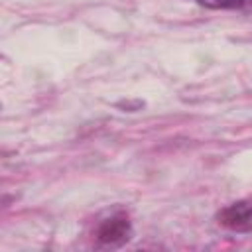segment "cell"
Returning a JSON list of instances; mask_svg holds the SVG:
<instances>
[{
    "mask_svg": "<svg viewBox=\"0 0 252 252\" xmlns=\"http://www.w3.org/2000/svg\"><path fill=\"white\" fill-rule=\"evenodd\" d=\"M217 222L232 232H252V199H242L222 207L217 213Z\"/></svg>",
    "mask_w": 252,
    "mask_h": 252,
    "instance_id": "2",
    "label": "cell"
},
{
    "mask_svg": "<svg viewBox=\"0 0 252 252\" xmlns=\"http://www.w3.org/2000/svg\"><path fill=\"white\" fill-rule=\"evenodd\" d=\"M199 6L209 10H236L252 12V0H195Z\"/></svg>",
    "mask_w": 252,
    "mask_h": 252,
    "instance_id": "3",
    "label": "cell"
},
{
    "mask_svg": "<svg viewBox=\"0 0 252 252\" xmlns=\"http://www.w3.org/2000/svg\"><path fill=\"white\" fill-rule=\"evenodd\" d=\"M94 236L102 246H110V248L122 246L132 236V224H130L128 215L122 213V211H116V213L108 215L106 219H102L96 224Z\"/></svg>",
    "mask_w": 252,
    "mask_h": 252,
    "instance_id": "1",
    "label": "cell"
}]
</instances>
